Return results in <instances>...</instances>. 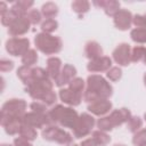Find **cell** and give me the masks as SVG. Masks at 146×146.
I'll use <instances>...</instances> for the list:
<instances>
[{
	"label": "cell",
	"instance_id": "7",
	"mask_svg": "<svg viewBox=\"0 0 146 146\" xmlns=\"http://www.w3.org/2000/svg\"><path fill=\"white\" fill-rule=\"evenodd\" d=\"M96 121L95 117L88 113H82L81 115H79V119L74 125L73 130V135L75 138L81 139L83 137H87L89 133H91V130L95 125Z\"/></svg>",
	"mask_w": 146,
	"mask_h": 146
},
{
	"label": "cell",
	"instance_id": "34",
	"mask_svg": "<svg viewBox=\"0 0 146 146\" xmlns=\"http://www.w3.org/2000/svg\"><path fill=\"white\" fill-rule=\"evenodd\" d=\"M58 29V22L56 19H46L41 23V30L44 33H52Z\"/></svg>",
	"mask_w": 146,
	"mask_h": 146
},
{
	"label": "cell",
	"instance_id": "17",
	"mask_svg": "<svg viewBox=\"0 0 146 146\" xmlns=\"http://www.w3.org/2000/svg\"><path fill=\"white\" fill-rule=\"evenodd\" d=\"M108 116H110V119H111V121L113 123V127L115 128V127L122 125L123 123H127L132 115H131L130 110H128L125 107H121V108L112 111Z\"/></svg>",
	"mask_w": 146,
	"mask_h": 146
},
{
	"label": "cell",
	"instance_id": "18",
	"mask_svg": "<svg viewBox=\"0 0 146 146\" xmlns=\"http://www.w3.org/2000/svg\"><path fill=\"white\" fill-rule=\"evenodd\" d=\"M92 3L94 6L104 9L105 14L111 17H114L115 14L120 10V2L116 0H95L92 1Z\"/></svg>",
	"mask_w": 146,
	"mask_h": 146
},
{
	"label": "cell",
	"instance_id": "10",
	"mask_svg": "<svg viewBox=\"0 0 146 146\" xmlns=\"http://www.w3.org/2000/svg\"><path fill=\"white\" fill-rule=\"evenodd\" d=\"M113 60L120 66H128L131 63V48L127 42L117 44V47L112 52Z\"/></svg>",
	"mask_w": 146,
	"mask_h": 146
},
{
	"label": "cell",
	"instance_id": "33",
	"mask_svg": "<svg viewBox=\"0 0 146 146\" xmlns=\"http://www.w3.org/2000/svg\"><path fill=\"white\" fill-rule=\"evenodd\" d=\"M97 124V128L98 130H102V131H111L114 127H113V123L110 119V116H102L100 119H98V121L96 122Z\"/></svg>",
	"mask_w": 146,
	"mask_h": 146
},
{
	"label": "cell",
	"instance_id": "8",
	"mask_svg": "<svg viewBox=\"0 0 146 146\" xmlns=\"http://www.w3.org/2000/svg\"><path fill=\"white\" fill-rule=\"evenodd\" d=\"M6 50L15 57L24 56L30 50V40L27 38H10L6 41Z\"/></svg>",
	"mask_w": 146,
	"mask_h": 146
},
{
	"label": "cell",
	"instance_id": "11",
	"mask_svg": "<svg viewBox=\"0 0 146 146\" xmlns=\"http://www.w3.org/2000/svg\"><path fill=\"white\" fill-rule=\"evenodd\" d=\"M30 25H31V23L27 19L26 15L25 16H19L8 27V34L10 36H13V38H18L21 35H24L25 33L29 32Z\"/></svg>",
	"mask_w": 146,
	"mask_h": 146
},
{
	"label": "cell",
	"instance_id": "28",
	"mask_svg": "<svg viewBox=\"0 0 146 146\" xmlns=\"http://www.w3.org/2000/svg\"><path fill=\"white\" fill-rule=\"evenodd\" d=\"M18 133H19V137H22V138H24V139H27V140H30V141L34 140V139L36 138V136H38L36 130H35L34 128L30 127V125H26V124H22L21 130H19Z\"/></svg>",
	"mask_w": 146,
	"mask_h": 146
},
{
	"label": "cell",
	"instance_id": "22",
	"mask_svg": "<svg viewBox=\"0 0 146 146\" xmlns=\"http://www.w3.org/2000/svg\"><path fill=\"white\" fill-rule=\"evenodd\" d=\"M41 14L46 19H55V17L58 15V6L55 2H46L41 7Z\"/></svg>",
	"mask_w": 146,
	"mask_h": 146
},
{
	"label": "cell",
	"instance_id": "30",
	"mask_svg": "<svg viewBox=\"0 0 146 146\" xmlns=\"http://www.w3.org/2000/svg\"><path fill=\"white\" fill-rule=\"evenodd\" d=\"M145 50H146V47H143V46L133 47L131 49V62H133V63L143 62L144 55H145Z\"/></svg>",
	"mask_w": 146,
	"mask_h": 146
},
{
	"label": "cell",
	"instance_id": "32",
	"mask_svg": "<svg viewBox=\"0 0 146 146\" xmlns=\"http://www.w3.org/2000/svg\"><path fill=\"white\" fill-rule=\"evenodd\" d=\"M84 80L82 78H74L70 83H68V88L75 92L79 94H83L84 92Z\"/></svg>",
	"mask_w": 146,
	"mask_h": 146
},
{
	"label": "cell",
	"instance_id": "24",
	"mask_svg": "<svg viewBox=\"0 0 146 146\" xmlns=\"http://www.w3.org/2000/svg\"><path fill=\"white\" fill-rule=\"evenodd\" d=\"M71 7H72V9H73L74 13H76L78 15L81 16V15H83V14H86V13L89 11V9H90V2L87 1V0H75V1L72 2Z\"/></svg>",
	"mask_w": 146,
	"mask_h": 146
},
{
	"label": "cell",
	"instance_id": "48",
	"mask_svg": "<svg viewBox=\"0 0 146 146\" xmlns=\"http://www.w3.org/2000/svg\"><path fill=\"white\" fill-rule=\"evenodd\" d=\"M144 119H145V120H146V113H145V114H144Z\"/></svg>",
	"mask_w": 146,
	"mask_h": 146
},
{
	"label": "cell",
	"instance_id": "39",
	"mask_svg": "<svg viewBox=\"0 0 146 146\" xmlns=\"http://www.w3.org/2000/svg\"><path fill=\"white\" fill-rule=\"evenodd\" d=\"M33 1L32 0H19V1H16L14 5L18 8V9H21L23 13H25V14H27V11L30 10V8L33 6Z\"/></svg>",
	"mask_w": 146,
	"mask_h": 146
},
{
	"label": "cell",
	"instance_id": "13",
	"mask_svg": "<svg viewBox=\"0 0 146 146\" xmlns=\"http://www.w3.org/2000/svg\"><path fill=\"white\" fill-rule=\"evenodd\" d=\"M111 67H112V58H110L108 56H102L99 58L92 59L87 65V70L91 73L107 72Z\"/></svg>",
	"mask_w": 146,
	"mask_h": 146
},
{
	"label": "cell",
	"instance_id": "27",
	"mask_svg": "<svg viewBox=\"0 0 146 146\" xmlns=\"http://www.w3.org/2000/svg\"><path fill=\"white\" fill-rule=\"evenodd\" d=\"M21 15L16 11V10H14L13 8H10V9H8V11H6L3 15H1V24L3 25V26H7V27H9L13 23H14V21L17 18V17H19Z\"/></svg>",
	"mask_w": 146,
	"mask_h": 146
},
{
	"label": "cell",
	"instance_id": "44",
	"mask_svg": "<svg viewBox=\"0 0 146 146\" xmlns=\"http://www.w3.org/2000/svg\"><path fill=\"white\" fill-rule=\"evenodd\" d=\"M143 63L146 65V50H145V55H144V59H143Z\"/></svg>",
	"mask_w": 146,
	"mask_h": 146
},
{
	"label": "cell",
	"instance_id": "21",
	"mask_svg": "<svg viewBox=\"0 0 146 146\" xmlns=\"http://www.w3.org/2000/svg\"><path fill=\"white\" fill-rule=\"evenodd\" d=\"M62 68V60L58 57H49L47 59V72L54 81L58 78Z\"/></svg>",
	"mask_w": 146,
	"mask_h": 146
},
{
	"label": "cell",
	"instance_id": "46",
	"mask_svg": "<svg viewBox=\"0 0 146 146\" xmlns=\"http://www.w3.org/2000/svg\"><path fill=\"white\" fill-rule=\"evenodd\" d=\"M0 146H11V145H9V144H1Z\"/></svg>",
	"mask_w": 146,
	"mask_h": 146
},
{
	"label": "cell",
	"instance_id": "6",
	"mask_svg": "<svg viewBox=\"0 0 146 146\" xmlns=\"http://www.w3.org/2000/svg\"><path fill=\"white\" fill-rule=\"evenodd\" d=\"M41 135L44 140L48 141H55L57 144L64 145V146H70L73 141L72 136L65 131L64 129L59 128L56 124H51L48 127H44L41 131Z\"/></svg>",
	"mask_w": 146,
	"mask_h": 146
},
{
	"label": "cell",
	"instance_id": "4",
	"mask_svg": "<svg viewBox=\"0 0 146 146\" xmlns=\"http://www.w3.org/2000/svg\"><path fill=\"white\" fill-rule=\"evenodd\" d=\"M35 48L44 55H55L62 50L63 42L59 36L40 32L34 36Z\"/></svg>",
	"mask_w": 146,
	"mask_h": 146
},
{
	"label": "cell",
	"instance_id": "3",
	"mask_svg": "<svg viewBox=\"0 0 146 146\" xmlns=\"http://www.w3.org/2000/svg\"><path fill=\"white\" fill-rule=\"evenodd\" d=\"M49 119L52 124H59L63 128L73 129L78 119V112L72 107H65L60 104L55 105L51 110L48 111Z\"/></svg>",
	"mask_w": 146,
	"mask_h": 146
},
{
	"label": "cell",
	"instance_id": "1",
	"mask_svg": "<svg viewBox=\"0 0 146 146\" xmlns=\"http://www.w3.org/2000/svg\"><path fill=\"white\" fill-rule=\"evenodd\" d=\"M87 88L83 92V100L91 104L99 99H108L113 95V87L99 74H91L87 78Z\"/></svg>",
	"mask_w": 146,
	"mask_h": 146
},
{
	"label": "cell",
	"instance_id": "41",
	"mask_svg": "<svg viewBox=\"0 0 146 146\" xmlns=\"http://www.w3.org/2000/svg\"><path fill=\"white\" fill-rule=\"evenodd\" d=\"M14 146H32V144L27 139H24L22 137H17L14 139Z\"/></svg>",
	"mask_w": 146,
	"mask_h": 146
},
{
	"label": "cell",
	"instance_id": "9",
	"mask_svg": "<svg viewBox=\"0 0 146 146\" xmlns=\"http://www.w3.org/2000/svg\"><path fill=\"white\" fill-rule=\"evenodd\" d=\"M22 124H26V125H30L32 128H43V127H48V125H51V121L49 119V115L48 113L47 114H40V113H36V112H29V113H25L24 116L22 117Z\"/></svg>",
	"mask_w": 146,
	"mask_h": 146
},
{
	"label": "cell",
	"instance_id": "14",
	"mask_svg": "<svg viewBox=\"0 0 146 146\" xmlns=\"http://www.w3.org/2000/svg\"><path fill=\"white\" fill-rule=\"evenodd\" d=\"M76 75V68L71 64H65L58 75V78L55 80V84L59 88L64 87L65 84H68Z\"/></svg>",
	"mask_w": 146,
	"mask_h": 146
},
{
	"label": "cell",
	"instance_id": "31",
	"mask_svg": "<svg viewBox=\"0 0 146 146\" xmlns=\"http://www.w3.org/2000/svg\"><path fill=\"white\" fill-rule=\"evenodd\" d=\"M141 125H143V120L139 116H131L130 120L127 122V128L132 133H136L137 131H139Z\"/></svg>",
	"mask_w": 146,
	"mask_h": 146
},
{
	"label": "cell",
	"instance_id": "12",
	"mask_svg": "<svg viewBox=\"0 0 146 146\" xmlns=\"http://www.w3.org/2000/svg\"><path fill=\"white\" fill-rule=\"evenodd\" d=\"M132 18H133V16H132L131 11H129L128 9H120L113 17V21H114V25L117 30L127 31L130 29V26L132 24Z\"/></svg>",
	"mask_w": 146,
	"mask_h": 146
},
{
	"label": "cell",
	"instance_id": "16",
	"mask_svg": "<svg viewBox=\"0 0 146 146\" xmlns=\"http://www.w3.org/2000/svg\"><path fill=\"white\" fill-rule=\"evenodd\" d=\"M112 103L108 99H99L88 105V111L96 116H104L112 110Z\"/></svg>",
	"mask_w": 146,
	"mask_h": 146
},
{
	"label": "cell",
	"instance_id": "49",
	"mask_svg": "<svg viewBox=\"0 0 146 146\" xmlns=\"http://www.w3.org/2000/svg\"><path fill=\"white\" fill-rule=\"evenodd\" d=\"M70 146H79V145H75V144H73V145H70Z\"/></svg>",
	"mask_w": 146,
	"mask_h": 146
},
{
	"label": "cell",
	"instance_id": "37",
	"mask_svg": "<svg viewBox=\"0 0 146 146\" xmlns=\"http://www.w3.org/2000/svg\"><path fill=\"white\" fill-rule=\"evenodd\" d=\"M106 76L108 80L115 82V81H119L122 76V70L119 67V66H112L107 72H106Z\"/></svg>",
	"mask_w": 146,
	"mask_h": 146
},
{
	"label": "cell",
	"instance_id": "2",
	"mask_svg": "<svg viewBox=\"0 0 146 146\" xmlns=\"http://www.w3.org/2000/svg\"><path fill=\"white\" fill-rule=\"evenodd\" d=\"M25 91L31 98L41 102L47 106H52L57 100V95L54 91V83L51 79L34 81L25 87Z\"/></svg>",
	"mask_w": 146,
	"mask_h": 146
},
{
	"label": "cell",
	"instance_id": "35",
	"mask_svg": "<svg viewBox=\"0 0 146 146\" xmlns=\"http://www.w3.org/2000/svg\"><path fill=\"white\" fill-rule=\"evenodd\" d=\"M132 144L135 146H145L146 145V129H140L132 137Z\"/></svg>",
	"mask_w": 146,
	"mask_h": 146
},
{
	"label": "cell",
	"instance_id": "15",
	"mask_svg": "<svg viewBox=\"0 0 146 146\" xmlns=\"http://www.w3.org/2000/svg\"><path fill=\"white\" fill-rule=\"evenodd\" d=\"M83 95L71 90L70 88H60L59 90V98L64 104L70 106H78L82 100Z\"/></svg>",
	"mask_w": 146,
	"mask_h": 146
},
{
	"label": "cell",
	"instance_id": "23",
	"mask_svg": "<svg viewBox=\"0 0 146 146\" xmlns=\"http://www.w3.org/2000/svg\"><path fill=\"white\" fill-rule=\"evenodd\" d=\"M32 72H33V67L22 65L17 70V76L25 86H29L32 82Z\"/></svg>",
	"mask_w": 146,
	"mask_h": 146
},
{
	"label": "cell",
	"instance_id": "38",
	"mask_svg": "<svg viewBox=\"0 0 146 146\" xmlns=\"http://www.w3.org/2000/svg\"><path fill=\"white\" fill-rule=\"evenodd\" d=\"M30 107L33 112H36V113H40V114H47L48 113L47 105L41 103V102H38V100H34L33 103H31Z\"/></svg>",
	"mask_w": 146,
	"mask_h": 146
},
{
	"label": "cell",
	"instance_id": "45",
	"mask_svg": "<svg viewBox=\"0 0 146 146\" xmlns=\"http://www.w3.org/2000/svg\"><path fill=\"white\" fill-rule=\"evenodd\" d=\"M144 84H145V87H146V73L144 74Z\"/></svg>",
	"mask_w": 146,
	"mask_h": 146
},
{
	"label": "cell",
	"instance_id": "40",
	"mask_svg": "<svg viewBox=\"0 0 146 146\" xmlns=\"http://www.w3.org/2000/svg\"><path fill=\"white\" fill-rule=\"evenodd\" d=\"M14 68V62L9 60V59H5L2 58L0 60V71L1 72H9Z\"/></svg>",
	"mask_w": 146,
	"mask_h": 146
},
{
	"label": "cell",
	"instance_id": "25",
	"mask_svg": "<svg viewBox=\"0 0 146 146\" xmlns=\"http://www.w3.org/2000/svg\"><path fill=\"white\" fill-rule=\"evenodd\" d=\"M91 138L97 143L98 146H106L111 141V137L102 130H95L91 133Z\"/></svg>",
	"mask_w": 146,
	"mask_h": 146
},
{
	"label": "cell",
	"instance_id": "20",
	"mask_svg": "<svg viewBox=\"0 0 146 146\" xmlns=\"http://www.w3.org/2000/svg\"><path fill=\"white\" fill-rule=\"evenodd\" d=\"M0 123L2 128L5 129L6 133L9 136H14L19 132L22 127V119H7V120H0Z\"/></svg>",
	"mask_w": 146,
	"mask_h": 146
},
{
	"label": "cell",
	"instance_id": "42",
	"mask_svg": "<svg viewBox=\"0 0 146 146\" xmlns=\"http://www.w3.org/2000/svg\"><path fill=\"white\" fill-rule=\"evenodd\" d=\"M80 146H98V145H97V143L92 138H88V139L82 140V143H81Z\"/></svg>",
	"mask_w": 146,
	"mask_h": 146
},
{
	"label": "cell",
	"instance_id": "5",
	"mask_svg": "<svg viewBox=\"0 0 146 146\" xmlns=\"http://www.w3.org/2000/svg\"><path fill=\"white\" fill-rule=\"evenodd\" d=\"M26 102L21 98H11L8 99L1 107L0 120L7 119H22L26 113Z\"/></svg>",
	"mask_w": 146,
	"mask_h": 146
},
{
	"label": "cell",
	"instance_id": "26",
	"mask_svg": "<svg viewBox=\"0 0 146 146\" xmlns=\"http://www.w3.org/2000/svg\"><path fill=\"white\" fill-rule=\"evenodd\" d=\"M130 38L136 43H146V27H136L131 30Z\"/></svg>",
	"mask_w": 146,
	"mask_h": 146
},
{
	"label": "cell",
	"instance_id": "43",
	"mask_svg": "<svg viewBox=\"0 0 146 146\" xmlns=\"http://www.w3.org/2000/svg\"><path fill=\"white\" fill-rule=\"evenodd\" d=\"M6 11H8L7 5H6V2L1 1V2H0V14H1V15H3V14H5Z\"/></svg>",
	"mask_w": 146,
	"mask_h": 146
},
{
	"label": "cell",
	"instance_id": "50",
	"mask_svg": "<svg viewBox=\"0 0 146 146\" xmlns=\"http://www.w3.org/2000/svg\"><path fill=\"white\" fill-rule=\"evenodd\" d=\"M145 146H146V145H145Z\"/></svg>",
	"mask_w": 146,
	"mask_h": 146
},
{
	"label": "cell",
	"instance_id": "36",
	"mask_svg": "<svg viewBox=\"0 0 146 146\" xmlns=\"http://www.w3.org/2000/svg\"><path fill=\"white\" fill-rule=\"evenodd\" d=\"M26 17L27 19L30 21L31 24L33 25H36V24H40L41 23V18H42V14L41 11H39L38 9H30L26 14Z\"/></svg>",
	"mask_w": 146,
	"mask_h": 146
},
{
	"label": "cell",
	"instance_id": "19",
	"mask_svg": "<svg viewBox=\"0 0 146 146\" xmlns=\"http://www.w3.org/2000/svg\"><path fill=\"white\" fill-rule=\"evenodd\" d=\"M84 56L92 60L103 56V48L97 41H88L84 46Z\"/></svg>",
	"mask_w": 146,
	"mask_h": 146
},
{
	"label": "cell",
	"instance_id": "29",
	"mask_svg": "<svg viewBox=\"0 0 146 146\" xmlns=\"http://www.w3.org/2000/svg\"><path fill=\"white\" fill-rule=\"evenodd\" d=\"M36 62H38V54L34 49H30L24 56H22V63L25 66L32 67L34 64H36Z\"/></svg>",
	"mask_w": 146,
	"mask_h": 146
},
{
	"label": "cell",
	"instance_id": "47",
	"mask_svg": "<svg viewBox=\"0 0 146 146\" xmlns=\"http://www.w3.org/2000/svg\"><path fill=\"white\" fill-rule=\"evenodd\" d=\"M114 146H124V145H122V144H116V145H114Z\"/></svg>",
	"mask_w": 146,
	"mask_h": 146
}]
</instances>
